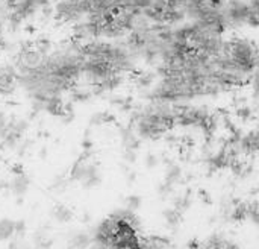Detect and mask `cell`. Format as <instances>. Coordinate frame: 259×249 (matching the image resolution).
<instances>
[{"label": "cell", "mask_w": 259, "mask_h": 249, "mask_svg": "<svg viewBox=\"0 0 259 249\" xmlns=\"http://www.w3.org/2000/svg\"><path fill=\"white\" fill-rule=\"evenodd\" d=\"M26 132V122L14 117V116H3L0 119V138L8 143L9 146H14L21 135Z\"/></svg>", "instance_id": "3"}, {"label": "cell", "mask_w": 259, "mask_h": 249, "mask_svg": "<svg viewBox=\"0 0 259 249\" xmlns=\"http://www.w3.org/2000/svg\"><path fill=\"white\" fill-rule=\"evenodd\" d=\"M14 81L33 108L58 113L82 84V44L77 40L32 46L20 52Z\"/></svg>", "instance_id": "1"}, {"label": "cell", "mask_w": 259, "mask_h": 249, "mask_svg": "<svg viewBox=\"0 0 259 249\" xmlns=\"http://www.w3.org/2000/svg\"><path fill=\"white\" fill-rule=\"evenodd\" d=\"M73 176L76 181L82 183V186H96L100 180L99 167L88 160H80L74 169H73Z\"/></svg>", "instance_id": "4"}, {"label": "cell", "mask_w": 259, "mask_h": 249, "mask_svg": "<svg viewBox=\"0 0 259 249\" xmlns=\"http://www.w3.org/2000/svg\"><path fill=\"white\" fill-rule=\"evenodd\" d=\"M176 116L178 106L175 105L144 100L132 110L129 126L141 141H156L176 128Z\"/></svg>", "instance_id": "2"}, {"label": "cell", "mask_w": 259, "mask_h": 249, "mask_svg": "<svg viewBox=\"0 0 259 249\" xmlns=\"http://www.w3.org/2000/svg\"><path fill=\"white\" fill-rule=\"evenodd\" d=\"M247 87H249V96L259 97V65L255 68V72L250 75Z\"/></svg>", "instance_id": "6"}, {"label": "cell", "mask_w": 259, "mask_h": 249, "mask_svg": "<svg viewBox=\"0 0 259 249\" xmlns=\"http://www.w3.org/2000/svg\"><path fill=\"white\" fill-rule=\"evenodd\" d=\"M235 148L244 155H258L259 154V125L250 131L241 134L235 140Z\"/></svg>", "instance_id": "5"}]
</instances>
